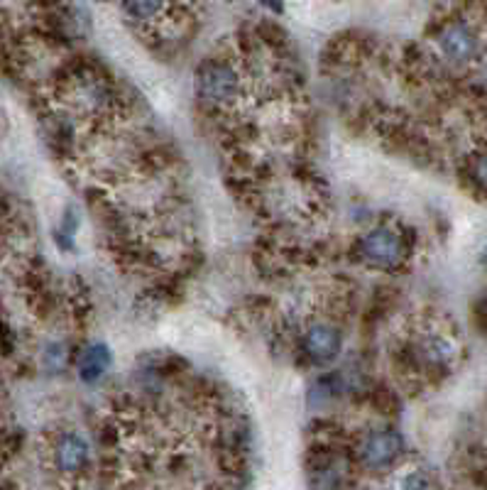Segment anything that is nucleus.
<instances>
[{
    "label": "nucleus",
    "mask_w": 487,
    "mask_h": 490,
    "mask_svg": "<svg viewBox=\"0 0 487 490\" xmlns=\"http://www.w3.org/2000/svg\"><path fill=\"white\" fill-rule=\"evenodd\" d=\"M355 453L367 471H387L402 459L404 437L397 429H373L360 439Z\"/></svg>",
    "instance_id": "5"
},
{
    "label": "nucleus",
    "mask_w": 487,
    "mask_h": 490,
    "mask_svg": "<svg viewBox=\"0 0 487 490\" xmlns=\"http://www.w3.org/2000/svg\"><path fill=\"white\" fill-rule=\"evenodd\" d=\"M71 99L79 111L89 115H103L113 113L118 93H115L113 84L99 71H79L71 81Z\"/></svg>",
    "instance_id": "6"
},
{
    "label": "nucleus",
    "mask_w": 487,
    "mask_h": 490,
    "mask_svg": "<svg viewBox=\"0 0 487 490\" xmlns=\"http://www.w3.org/2000/svg\"><path fill=\"white\" fill-rule=\"evenodd\" d=\"M465 175L471 179L472 189H478L480 194H487V147L472 153L465 162Z\"/></svg>",
    "instance_id": "12"
},
{
    "label": "nucleus",
    "mask_w": 487,
    "mask_h": 490,
    "mask_svg": "<svg viewBox=\"0 0 487 490\" xmlns=\"http://www.w3.org/2000/svg\"><path fill=\"white\" fill-rule=\"evenodd\" d=\"M39 363H42L45 373H49V376H59V373H64L69 366L67 344H64V341H49V344L42 348Z\"/></svg>",
    "instance_id": "11"
},
{
    "label": "nucleus",
    "mask_w": 487,
    "mask_h": 490,
    "mask_svg": "<svg viewBox=\"0 0 487 490\" xmlns=\"http://www.w3.org/2000/svg\"><path fill=\"white\" fill-rule=\"evenodd\" d=\"M118 3H121V0H118Z\"/></svg>",
    "instance_id": "17"
},
{
    "label": "nucleus",
    "mask_w": 487,
    "mask_h": 490,
    "mask_svg": "<svg viewBox=\"0 0 487 490\" xmlns=\"http://www.w3.org/2000/svg\"><path fill=\"white\" fill-rule=\"evenodd\" d=\"M299 348L312 366H328L341 356L343 334L331 322H313L299 338Z\"/></svg>",
    "instance_id": "7"
},
{
    "label": "nucleus",
    "mask_w": 487,
    "mask_h": 490,
    "mask_svg": "<svg viewBox=\"0 0 487 490\" xmlns=\"http://www.w3.org/2000/svg\"><path fill=\"white\" fill-rule=\"evenodd\" d=\"M10 214V207H8V199L0 194V229H3V223H5V218H8Z\"/></svg>",
    "instance_id": "14"
},
{
    "label": "nucleus",
    "mask_w": 487,
    "mask_h": 490,
    "mask_svg": "<svg viewBox=\"0 0 487 490\" xmlns=\"http://www.w3.org/2000/svg\"><path fill=\"white\" fill-rule=\"evenodd\" d=\"M245 71L228 57H211L198 64L194 74V91L198 101L211 108H233L245 93Z\"/></svg>",
    "instance_id": "1"
},
{
    "label": "nucleus",
    "mask_w": 487,
    "mask_h": 490,
    "mask_svg": "<svg viewBox=\"0 0 487 490\" xmlns=\"http://www.w3.org/2000/svg\"><path fill=\"white\" fill-rule=\"evenodd\" d=\"M458 353V341L443 329L419 331L407 344V356L417 373H449L456 366Z\"/></svg>",
    "instance_id": "4"
},
{
    "label": "nucleus",
    "mask_w": 487,
    "mask_h": 490,
    "mask_svg": "<svg viewBox=\"0 0 487 490\" xmlns=\"http://www.w3.org/2000/svg\"><path fill=\"white\" fill-rule=\"evenodd\" d=\"M434 47L439 57L450 67L465 69L472 67L482 54V39L478 27L468 17H449L439 25L434 35Z\"/></svg>",
    "instance_id": "3"
},
{
    "label": "nucleus",
    "mask_w": 487,
    "mask_h": 490,
    "mask_svg": "<svg viewBox=\"0 0 487 490\" xmlns=\"http://www.w3.org/2000/svg\"><path fill=\"white\" fill-rule=\"evenodd\" d=\"M122 16L140 27H160L172 16V0H121Z\"/></svg>",
    "instance_id": "10"
},
{
    "label": "nucleus",
    "mask_w": 487,
    "mask_h": 490,
    "mask_svg": "<svg viewBox=\"0 0 487 490\" xmlns=\"http://www.w3.org/2000/svg\"><path fill=\"white\" fill-rule=\"evenodd\" d=\"M485 135H487V115H485Z\"/></svg>",
    "instance_id": "16"
},
{
    "label": "nucleus",
    "mask_w": 487,
    "mask_h": 490,
    "mask_svg": "<svg viewBox=\"0 0 487 490\" xmlns=\"http://www.w3.org/2000/svg\"><path fill=\"white\" fill-rule=\"evenodd\" d=\"M353 255L363 268L380 270V272H395L404 268V262L409 261V240L407 233L397 226L380 223L373 226L365 233H360L353 243Z\"/></svg>",
    "instance_id": "2"
},
{
    "label": "nucleus",
    "mask_w": 487,
    "mask_h": 490,
    "mask_svg": "<svg viewBox=\"0 0 487 490\" xmlns=\"http://www.w3.org/2000/svg\"><path fill=\"white\" fill-rule=\"evenodd\" d=\"M399 488L402 490H431V478H429L427 471L421 468H414L409 474H404L399 478Z\"/></svg>",
    "instance_id": "13"
},
{
    "label": "nucleus",
    "mask_w": 487,
    "mask_h": 490,
    "mask_svg": "<svg viewBox=\"0 0 487 490\" xmlns=\"http://www.w3.org/2000/svg\"><path fill=\"white\" fill-rule=\"evenodd\" d=\"M480 262H482V265H487V248H485V253L480 255Z\"/></svg>",
    "instance_id": "15"
},
{
    "label": "nucleus",
    "mask_w": 487,
    "mask_h": 490,
    "mask_svg": "<svg viewBox=\"0 0 487 490\" xmlns=\"http://www.w3.org/2000/svg\"><path fill=\"white\" fill-rule=\"evenodd\" d=\"M52 459L57 471L64 475L81 474L91 461V446L77 431H64L52 446Z\"/></svg>",
    "instance_id": "8"
},
{
    "label": "nucleus",
    "mask_w": 487,
    "mask_h": 490,
    "mask_svg": "<svg viewBox=\"0 0 487 490\" xmlns=\"http://www.w3.org/2000/svg\"><path fill=\"white\" fill-rule=\"evenodd\" d=\"M111 366H113V351H111V346L103 344V341H91V344H86L84 348H81V353H79L77 373L84 383L93 385L106 376Z\"/></svg>",
    "instance_id": "9"
}]
</instances>
